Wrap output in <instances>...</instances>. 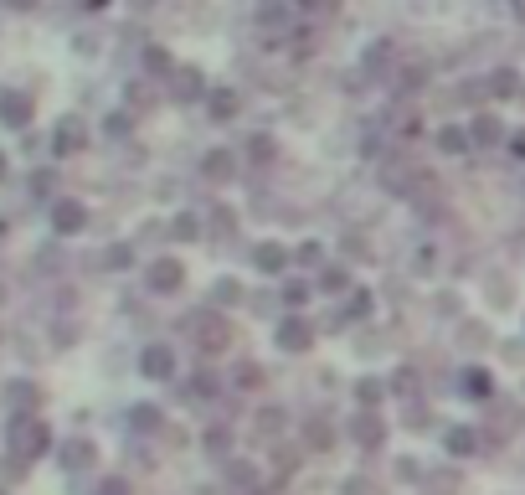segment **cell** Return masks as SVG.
<instances>
[{
    "instance_id": "cell-1",
    "label": "cell",
    "mask_w": 525,
    "mask_h": 495,
    "mask_svg": "<svg viewBox=\"0 0 525 495\" xmlns=\"http://www.w3.org/2000/svg\"><path fill=\"white\" fill-rule=\"evenodd\" d=\"M196 346H201V351H222V346H227V320L196 315Z\"/></svg>"
},
{
    "instance_id": "cell-2",
    "label": "cell",
    "mask_w": 525,
    "mask_h": 495,
    "mask_svg": "<svg viewBox=\"0 0 525 495\" xmlns=\"http://www.w3.org/2000/svg\"><path fill=\"white\" fill-rule=\"evenodd\" d=\"M278 346H283V351H309V325H304V320H283Z\"/></svg>"
},
{
    "instance_id": "cell-3",
    "label": "cell",
    "mask_w": 525,
    "mask_h": 495,
    "mask_svg": "<svg viewBox=\"0 0 525 495\" xmlns=\"http://www.w3.org/2000/svg\"><path fill=\"white\" fill-rule=\"evenodd\" d=\"M170 372H175L170 346H149V351H144V377H170Z\"/></svg>"
},
{
    "instance_id": "cell-4",
    "label": "cell",
    "mask_w": 525,
    "mask_h": 495,
    "mask_svg": "<svg viewBox=\"0 0 525 495\" xmlns=\"http://www.w3.org/2000/svg\"><path fill=\"white\" fill-rule=\"evenodd\" d=\"M181 278H186V273H181V264H170V258H165V264H155V269H149V284H155V289H165V294H170L175 284H181Z\"/></svg>"
},
{
    "instance_id": "cell-5",
    "label": "cell",
    "mask_w": 525,
    "mask_h": 495,
    "mask_svg": "<svg viewBox=\"0 0 525 495\" xmlns=\"http://www.w3.org/2000/svg\"><path fill=\"white\" fill-rule=\"evenodd\" d=\"M283 264H289V253H283L278 243H262V248H258V269H262V273H283Z\"/></svg>"
},
{
    "instance_id": "cell-6",
    "label": "cell",
    "mask_w": 525,
    "mask_h": 495,
    "mask_svg": "<svg viewBox=\"0 0 525 495\" xmlns=\"http://www.w3.org/2000/svg\"><path fill=\"white\" fill-rule=\"evenodd\" d=\"M356 439H361V444H381V418H371V413H366V418L356 423Z\"/></svg>"
},
{
    "instance_id": "cell-7",
    "label": "cell",
    "mask_w": 525,
    "mask_h": 495,
    "mask_svg": "<svg viewBox=\"0 0 525 495\" xmlns=\"http://www.w3.org/2000/svg\"><path fill=\"white\" fill-rule=\"evenodd\" d=\"M448 449L453 454H474V434L469 428H448Z\"/></svg>"
},
{
    "instance_id": "cell-8",
    "label": "cell",
    "mask_w": 525,
    "mask_h": 495,
    "mask_svg": "<svg viewBox=\"0 0 525 495\" xmlns=\"http://www.w3.org/2000/svg\"><path fill=\"white\" fill-rule=\"evenodd\" d=\"M227 170H232V155H227V150H216V155H206V176H216V181H222Z\"/></svg>"
},
{
    "instance_id": "cell-9",
    "label": "cell",
    "mask_w": 525,
    "mask_h": 495,
    "mask_svg": "<svg viewBox=\"0 0 525 495\" xmlns=\"http://www.w3.org/2000/svg\"><path fill=\"white\" fill-rule=\"evenodd\" d=\"M57 227H62V232L83 227V212H78V207H62V212H57Z\"/></svg>"
},
{
    "instance_id": "cell-10",
    "label": "cell",
    "mask_w": 525,
    "mask_h": 495,
    "mask_svg": "<svg viewBox=\"0 0 525 495\" xmlns=\"http://www.w3.org/2000/svg\"><path fill=\"white\" fill-rule=\"evenodd\" d=\"M319 284H324V294H340V289H345V273H340V269H324Z\"/></svg>"
},
{
    "instance_id": "cell-11",
    "label": "cell",
    "mask_w": 525,
    "mask_h": 495,
    "mask_svg": "<svg viewBox=\"0 0 525 495\" xmlns=\"http://www.w3.org/2000/svg\"><path fill=\"white\" fill-rule=\"evenodd\" d=\"M428 490H433V495H453V490H458V480H453V475H448V480L438 475V480H428Z\"/></svg>"
},
{
    "instance_id": "cell-12",
    "label": "cell",
    "mask_w": 525,
    "mask_h": 495,
    "mask_svg": "<svg viewBox=\"0 0 525 495\" xmlns=\"http://www.w3.org/2000/svg\"><path fill=\"white\" fill-rule=\"evenodd\" d=\"M211 109H216V114H222V119H227V114L237 109V98H232V93H216V98H211Z\"/></svg>"
},
{
    "instance_id": "cell-13",
    "label": "cell",
    "mask_w": 525,
    "mask_h": 495,
    "mask_svg": "<svg viewBox=\"0 0 525 495\" xmlns=\"http://www.w3.org/2000/svg\"><path fill=\"white\" fill-rule=\"evenodd\" d=\"M237 294H243V289H237V284H232V278H222V284H216V299H222V305H232V299H237Z\"/></svg>"
},
{
    "instance_id": "cell-14",
    "label": "cell",
    "mask_w": 525,
    "mask_h": 495,
    "mask_svg": "<svg viewBox=\"0 0 525 495\" xmlns=\"http://www.w3.org/2000/svg\"><path fill=\"white\" fill-rule=\"evenodd\" d=\"M309 444L324 449V444H330V428H324V423H309Z\"/></svg>"
},
{
    "instance_id": "cell-15",
    "label": "cell",
    "mask_w": 525,
    "mask_h": 495,
    "mask_svg": "<svg viewBox=\"0 0 525 495\" xmlns=\"http://www.w3.org/2000/svg\"><path fill=\"white\" fill-rule=\"evenodd\" d=\"M494 135H499L494 119H479V124H474V140H494Z\"/></svg>"
},
{
    "instance_id": "cell-16",
    "label": "cell",
    "mask_w": 525,
    "mask_h": 495,
    "mask_svg": "<svg viewBox=\"0 0 525 495\" xmlns=\"http://www.w3.org/2000/svg\"><path fill=\"white\" fill-rule=\"evenodd\" d=\"M494 93H515V73H494Z\"/></svg>"
},
{
    "instance_id": "cell-17",
    "label": "cell",
    "mask_w": 525,
    "mask_h": 495,
    "mask_svg": "<svg viewBox=\"0 0 525 495\" xmlns=\"http://www.w3.org/2000/svg\"><path fill=\"white\" fill-rule=\"evenodd\" d=\"M464 145H469V140L458 135V129H443V150H464Z\"/></svg>"
},
{
    "instance_id": "cell-18",
    "label": "cell",
    "mask_w": 525,
    "mask_h": 495,
    "mask_svg": "<svg viewBox=\"0 0 525 495\" xmlns=\"http://www.w3.org/2000/svg\"><path fill=\"white\" fill-rule=\"evenodd\" d=\"M515 150H520V155H525V135H520V140H515Z\"/></svg>"
}]
</instances>
